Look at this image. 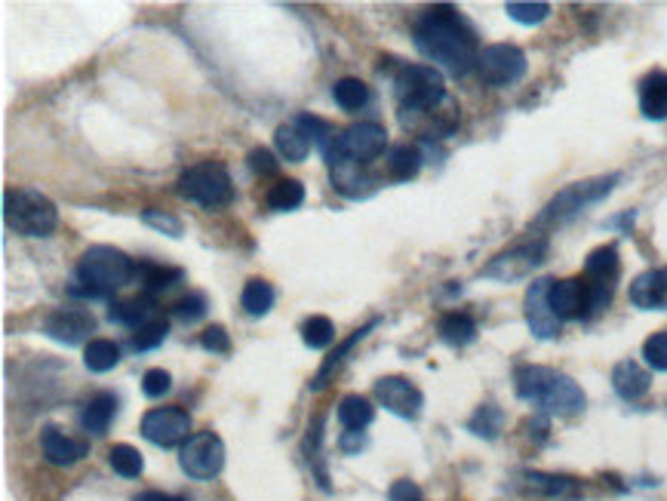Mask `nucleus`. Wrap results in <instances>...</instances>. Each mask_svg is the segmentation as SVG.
<instances>
[{
	"instance_id": "nucleus-10",
	"label": "nucleus",
	"mask_w": 667,
	"mask_h": 501,
	"mask_svg": "<svg viewBox=\"0 0 667 501\" xmlns=\"http://www.w3.org/2000/svg\"><path fill=\"white\" fill-rule=\"evenodd\" d=\"M477 74L489 87H514L526 74V53L514 44H492L480 53Z\"/></svg>"
},
{
	"instance_id": "nucleus-26",
	"label": "nucleus",
	"mask_w": 667,
	"mask_h": 501,
	"mask_svg": "<svg viewBox=\"0 0 667 501\" xmlns=\"http://www.w3.org/2000/svg\"><path fill=\"white\" fill-rule=\"evenodd\" d=\"M375 323H379V320H369L366 326L354 329V332H351V339H348V342H342V345H339L336 351H332V354H329V357L323 360L320 372L314 375V382H311V388H314V391H320V388H326V385H329V379H332V375H336V369H339V366L345 363V357H348V354L354 351V345H357V342H363V339L369 336V329H372Z\"/></svg>"
},
{
	"instance_id": "nucleus-19",
	"label": "nucleus",
	"mask_w": 667,
	"mask_h": 501,
	"mask_svg": "<svg viewBox=\"0 0 667 501\" xmlns=\"http://www.w3.org/2000/svg\"><path fill=\"white\" fill-rule=\"evenodd\" d=\"M40 449H44L47 462L59 465V468L77 465L83 455H90V443L87 440H74L65 431H59L56 425L44 428V434H40Z\"/></svg>"
},
{
	"instance_id": "nucleus-43",
	"label": "nucleus",
	"mask_w": 667,
	"mask_h": 501,
	"mask_svg": "<svg viewBox=\"0 0 667 501\" xmlns=\"http://www.w3.org/2000/svg\"><path fill=\"white\" fill-rule=\"evenodd\" d=\"M173 314L182 323H197L206 314V296H203V292H191V296H185V299H179L173 305Z\"/></svg>"
},
{
	"instance_id": "nucleus-24",
	"label": "nucleus",
	"mask_w": 667,
	"mask_h": 501,
	"mask_svg": "<svg viewBox=\"0 0 667 501\" xmlns=\"http://www.w3.org/2000/svg\"><path fill=\"white\" fill-rule=\"evenodd\" d=\"M523 489L545 495V498H581V486L572 477H560V474H538L529 471L523 474Z\"/></svg>"
},
{
	"instance_id": "nucleus-36",
	"label": "nucleus",
	"mask_w": 667,
	"mask_h": 501,
	"mask_svg": "<svg viewBox=\"0 0 667 501\" xmlns=\"http://www.w3.org/2000/svg\"><path fill=\"white\" fill-rule=\"evenodd\" d=\"M108 462H111V468H114L120 477H127V480L139 477V474H142V468H145V462H142V452H139L136 446H130V443H117V446H111V452H108Z\"/></svg>"
},
{
	"instance_id": "nucleus-14",
	"label": "nucleus",
	"mask_w": 667,
	"mask_h": 501,
	"mask_svg": "<svg viewBox=\"0 0 667 501\" xmlns=\"http://www.w3.org/2000/svg\"><path fill=\"white\" fill-rule=\"evenodd\" d=\"M551 286H554V280H548V277H541V280H535L529 289H526V323H529V329H532V336L535 339H557L560 336V326H563V320L554 314V308H551Z\"/></svg>"
},
{
	"instance_id": "nucleus-22",
	"label": "nucleus",
	"mask_w": 667,
	"mask_h": 501,
	"mask_svg": "<svg viewBox=\"0 0 667 501\" xmlns=\"http://www.w3.org/2000/svg\"><path fill=\"white\" fill-rule=\"evenodd\" d=\"M640 111L649 120H667V71H652L640 80Z\"/></svg>"
},
{
	"instance_id": "nucleus-39",
	"label": "nucleus",
	"mask_w": 667,
	"mask_h": 501,
	"mask_svg": "<svg viewBox=\"0 0 667 501\" xmlns=\"http://www.w3.org/2000/svg\"><path fill=\"white\" fill-rule=\"evenodd\" d=\"M296 123L308 133V139H311L314 148H320L323 154H329L332 142H336V133H332V127H329L326 120H320V117H314V114H299Z\"/></svg>"
},
{
	"instance_id": "nucleus-8",
	"label": "nucleus",
	"mask_w": 667,
	"mask_h": 501,
	"mask_svg": "<svg viewBox=\"0 0 667 501\" xmlns=\"http://www.w3.org/2000/svg\"><path fill=\"white\" fill-rule=\"evenodd\" d=\"M621 176H600V179H588V182H575L569 188H563L541 216L535 219V228H554V225H563L569 219H575L578 213H585L591 203H600L606 194H612L615 182Z\"/></svg>"
},
{
	"instance_id": "nucleus-9",
	"label": "nucleus",
	"mask_w": 667,
	"mask_h": 501,
	"mask_svg": "<svg viewBox=\"0 0 667 501\" xmlns=\"http://www.w3.org/2000/svg\"><path fill=\"white\" fill-rule=\"evenodd\" d=\"M179 465L191 480H213L225 468V443L213 431L191 434L182 443Z\"/></svg>"
},
{
	"instance_id": "nucleus-42",
	"label": "nucleus",
	"mask_w": 667,
	"mask_h": 501,
	"mask_svg": "<svg viewBox=\"0 0 667 501\" xmlns=\"http://www.w3.org/2000/svg\"><path fill=\"white\" fill-rule=\"evenodd\" d=\"M643 360H646L655 372H667V332H655V336L646 339V345H643Z\"/></svg>"
},
{
	"instance_id": "nucleus-23",
	"label": "nucleus",
	"mask_w": 667,
	"mask_h": 501,
	"mask_svg": "<svg viewBox=\"0 0 667 501\" xmlns=\"http://www.w3.org/2000/svg\"><path fill=\"white\" fill-rule=\"evenodd\" d=\"M114 412H117V397L111 391H99L96 397L87 400V406H83L80 425H83V431L102 437L108 431V425L114 422Z\"/></svg>"
},
{
	"instance_id": "nucleus-41",
	"label": "nucleus",
	"mask_w": 667,
	"mask_h": 501,
	"mask_svg": "<svg viewBox=\"0 0 667 501\" xmlns=\"http://www.w3.org/2000/svg\"><path fill=\"white\" fill-rule=\"evenodd\" d=\"M166 332H170V323L166 320H154V323H148V326H142L139 332H133V351H151V348H157L163 339H166Z\"/></svg>"
},
{
	"instance_id": "nucleus-15",
	"label": "nucleus",
	"mask_w": 667,
	"mask_h": 501,
	"mask_svg": "<svg viewBox=\"0 0 667 501\" xmlns=\"http://www.w3.org/2000/svg\"><path fill=\"white\" fill-rule=\"evenodd\" d=\"M375 397L385 409H391L400 419H419L422 412V391L415 388L403 375H385V379L375 382Z\"/></svg>"
},
{
	"instance_id": "nucleus-1",
	"label": "nucleus",
	"mask_w": 667,
	"mask_h": 501,
	"mask_svg": "<svg viewBox=\"0 0 667 501\" xmlns=\"http://www.w3.org/2000/svg\"><path fill=\"white\" fill-rule=\"evenodd\" d=\"M412 40H415V50L428 62H434L437 71L443 68L452 77H462L471 68H477V59L483 53L477 47L474 28L449 4L425 10L412 28Z\"/></svg>"
},
{
	"instance_id": "nucleus-48",
	"label": "nucleus",
	"mask_w": 667,
	"mask_h": 501,
	"mask_svg": "<svg viewBox=\"0 0 667 501\" xmlns=\"http://www.w3.org/2000/svg\"><path fill=\"white\" fill-rule=\"evenodd\" d=\"M388 498H391V501H425L422 489L415 486L412 480H397V483H391Z\"/></svg>"
},
{
	"instance_id": "nucleus-51",
	"label": "nucleus",
	"mask_w": 667,
	"mask_h": 501,
	"mask_svg": "<svg viewBox=\"0 0 667 501\" xmlns=\"http://www.w3.org/2000/svg\"><path fill=\"white\" fill-rule=\"evenodd\" d=\"M664 271V308H667V268H661Z\"/></svg>"
},
{
	"instance_id": "nucleus-12",
	"label": "nucleus",
	"mask_w": 667,
	"mask_h": 501,
	"mask_svg": "<svg viewBox=\"0 0 667 501\" xmlns=\"http://www.w3.org/2000/svg\"><path fill=\"white\" fill-rule=\"evenodd\" d=\"M545 253H548V243L545 240H529V243H520L514 249H508V253L495 256L483 274L492 277V280H502V283H514L526 274H532V268H538L541 262H545Z\"/></svg>"
},
{
	"instance_id": "nucleus-3",
	"label": "nucleus",
	"mask_w": 667,
	"mask_h": 501,
	"mask_svg": "<svg viewBox=\"0 0 667 501\" xmlns=\"http://www.w3.org/2000/svg\"><path fill=\"white\" fill-rule=\"evenodd\" d=\"M517 394L551 415H575L585 409V391L569 375L548 366H520L514 375Z\"/></svg>"
},
{
	"instance_id": "nucleus-4",
	"label": "nucleus",
	"mask_w": 667,
	"mask_h": 501,
	"mask_svg": "<svg viewBox=\"0 0 667 501\" xmlns=\"http://www.w3.org/2000/svg\"><path fill=\"white\" fill-rule=\"evenodd\" d=\"M4 222L22 237H47L59 225L56 203L34 188H10L4 194Z\"/></svg>"
},
{
	"instance_id": "nucleus-40",
	"label": "nucleus",
	"mask_w": 667,
	"mask_h": 501,
	"mask_svg": "<svg viewBox=\"0 0 667 501\" xmlns=\"http://www.w3.org/2000/svg\"><path fill=\"white\" fill-rule=\"evenodd\" d=\"M505 13L514 19V22H523V25H538L551 16V7L548 4H523V0H511L505 4Z\"/></svg>"
},
{
	"instance_id": "nucleus-50",
	"label": "nucleus",
	"mask_w": 667,
	"mask_h": 501,
	"mask_svg": "<svg viewBox=\"0 0 667 501\" xmlns=\"http://www.w3.org/2000/svg\"><path fill=\"white\" fill-rule=\"evenodd\" d=\"M342 449H345V452L363 449V431H348V434L342 437Z\"/></svg>"
},
{
	"instance_id": "nucleus-5",
	"label": "nucleus",
	"mask_w": 667,
	"mask_h": 501,
	"mask_svg": "<svg viewBox=\"0 0 667 501\" xmlns=\"http://www.w3.org/2000/svg\"><path fill=\"white\" fill-rule=\"evenodd\" d=\"M179 194L203 210H222L234 200V182L228 176V170L216 160H203L194 163L179 176Z\"/></svg>"
},
{
	"instance_id": "nucleus-7",
	"label": "nucleus",
	"mask_w": 667,
	"mask_h": 501,
	"mask_svg": "<svg viewBox=\"0 0 667 501\" xmlns=\"http://www.w3.org/2000/svg\"><path fill=\"white\" fill-rule=\"evenodd\" d=\"M394 93L400 114H419L440 105L449 93L443 87V74L434 65H406L394 80Z\"/></svg>"
},
{
	"instance_id": "nucleus-38",
	"label": "nucleus",
	"mask_w": 667,
	"mask_h": 501,
	"mask_svg": "<svg viewBox=\"0 0 667 501\" xmlns=\"http://www.w3.org/2000/svg\"><path fill=\"white\" fill-rule=\"evenodd\" d=\"M502 425H505V412L498 409L495 403L480 406V409L474 412V419L468 422V428H471L474 434L486 437V440H495V437H498V431H502Z\"/></svg>"
},
{
	"instance_id": "nucleus-11",
	"label": "nucleus",
	"mask_w": 667,
	"mask_h": 501,
	"mask_svg": "<svg viewBox=\"0 0 667 501\" xmlns=\"http://www.w3.org/2000/svg\"><path fill=\"white\" fill-rule=\"evenodd\" d=\"M615 280H618V249L600 246L585 262V283L591 292V314H600L609 308L615 296Z\"/></svg>"
},
{
	"instance_id": "nucleus-21",
	"label": "nucleus",
	"mask_w": 667,
	"mask_h": 501,
	"mask_svg": "<svg viewBox=\"0 0 667 501\" xmlns=\"http://www.w3.org/2000/svg\"><path fill=\"white\" fill-rule=\"evenodd\" d=\"M108 317H111L114 323L130 326L133 332H139L142 326L160 320V317H157V305H154L151 296H133V299H127V302H114L111 311H108Z\"/></svg>"
},
{
	"instance_id": "nucleus-13",
	"label": "nucleus",
	"mask_w": 667,
	"mask_h": 501,
	"mask_svg": "<svg viewBox=\"0 0 667 501\" xmlns=\"http://www.w3.org/2000/svg\"><path fill=\"white\" fill-rule=\"evenodd\" d=\"M188 431H191V415L179 406H157L145 412L142 419V437L154 446H176L191 437Z\"/></svg>"
},
{
	"instance_id": "nucleus-27",
	"label": "nucleus",
	"mask_w": 667,
	"mask_h": 501,
	"mask_svg": "<svg viewBox=\"0 0 667 501\" xmlns=\"http://www.w3.org/2000/svg\"><path fill=\"white\" fill-rule=\"evenodd\" d=\"M385 170H388V179H391V182H409V179H415V176H419V170H422V151L415 148V145H394L391 154H388Z\"/></svg>"
},
{
	"instance_id": "nucleus-28",
	"label": "nucleus",
	"mask_w": 667,
	"mask_h": 501,
	"mask_svg": "<svg viewBox=\"0 0 667 501\" xmlns=\"http://www.w3.org/2000/svg\"><path fill=\"white\" fill-rule=\"evenodd\" d=\"M274 142H277L280 157L293 160V163L305 160V157H308V151L314 148V145H311V139H308V133L299 127V123H283V127H277Z\"/></svg>"
},
{
	"instance_id": "nucleus-30",
	"label": "nucleus",
	"mask_w": 667,
	"mask_h": 501,
	"mask_svg": "<svg viewBox=\"0 0 667 501\" xmlns=\"http://www.w3.org/2000/svg\"><path fill=\"white\" fill-rule=\"evenodd\" d=\"M440 339L452 348H465L477 339V323L468 314H446L437 326Z\"/></svg>"
},
{
	"instance_id": "nucleus-34",
	"label": "nucleus",
	"mask_w": 667,
	"mask_h": 501,
	"mask_svg": "<svg viewBox=\"0 0 667 501\" xmlns=\"http://www.w3.org/2000/svg\"><path fill=\"white\" fill-rule=\"evenodd\" d=\"M332 99H336L342 111H360L369 102V87L360 77H342L336 80V87H332Z\"/></svg>"
},
{
	"instance_id": "nucleus-44",
	"label": "nucleus",
	"mask_w": 667,
	"mask_h": 501,
	"mask_svg": "<svg viewBox=\"0 0 667 501\" xmlns=\"http://www.w3.org/2000/svg\"><path fill=\"white\" fill-rule=\"evenodd\" d=\"M170 388H173V375L166 372V369H148V372H145V379H142L145 397L157 400V397H163Z\"/></svg>"
},
{
	"instance_id": "nucleus-49",
	"label": "nucleus",
	"mask_w": 667,
	"mask_h": 501,
	"mask_svg": "<svg viewBox=\"0 0 667 501\" xmlns=\"http://www.w3.org/2000/svg\"><path fill=\"white\" fill-rule=\"evenodd\" d=\"M133 501H185V498H179V495H170V492H157V489H148V492L136 495Z\"/></svg>"
},
{
	"instance_id": "nucleus-31",
	"label": "nucleus",
	"mask_w": 667,
	"mask_h": 501,
	"mask_svg": "<svg viewBox=\"0 0 667 501\" xmlns=\"http://www.w3.org/2000/svg\"><path fill=\"white\" fill-rule=\"evenodd\" d=\"M336 412H339L342 428H348V431H363V428L372 425V419H375L372 403H369L366 397H360V394H348V397H342V403H339Z\"/></svg>"
},
{
	"instance_id": "nucleus-29",
	"label": "nucleus",
	"mask_w": 667,
	"mask_h": 501,
	"mask_svg": "<svg viewBox=\"0 0 667 501\" xmlns=\"http://www.w3.org/2000/svg\"><path fill=\"white\" fill-rule=\"evenodd\" d=\"M240 305L249 317H265L274 308V286L262 277L246 280V286L240 292Z\"/></svg>"
},
{
	"instance_id": "nucleus-6",
	"label": "nucleus",
	"mask_w": 667,
	"mask_h": 501,
	"mask_svg": "<svg viewBox=\"0 0 667 501\" xmlns=\"http://www.w3.org/2000/svg\"><path fill=\"white\" fill-rule=\"evenodd\" d=\"M385 145H388V133L382 123H372V120L354 123V127L342 130L336 142H332L326 154L329 170H339V166H366L375 157L385 154Z\"/></svg>"
},
{
	"instance_id": "nucleus-16",
	"label": "nucleus",
	"mask_w": 667,
	"mask_h": 501,
	"mask_svg": "<svg viewBox=\"0 0 667 501\" xmlns=\"http://www.w3.org/2000/svg\"><path fill=\"white\" fill-rule=\"evenodd\" d=\"M403 127L422 133L425 139H446L458 130V102L452 96H446L440 105L419 111V114H400Z\"/></svg>"
},
{
	"instance_id": "nucleus-46",
	"label": "nucleus",
	"mask_w": 667,
	"mask_h": 501,
	"mask_svg": "<svg viewBox=\"0 0 667 501\" xmlns=\"http://www.w3.org/2000/svg\"><path fill=\"white\" fill-rule=\"evenodd\" d=\"M200 345H203L206 351H213V354H228V351H231V339H228L225 326H210V329H203Z\"/></svg>"
},
{
	"instance_id": "nucleus-17",
	"label": "nucleus",
	"mask_w": 667,
	"mask_h": 501,
	"mask_svg": "<svg viewBox=\"0 0 667 501\" xmlns=\"http://www.w3.org/2000/svg\"><path fill=\"white\" fill-rule=\"evenodd\" d=\"M551 308L560 320H581L591 314V292L585 277L554 280L551 286Z\"/></svg>"
},
{
	"instance_id": "nucleus-20",
	"label": "nucleus",
	"mask_w": 667,
	"mask_h": 501,
	"mask_svg": "<svg viewBox=\"0 0 667 501\" xmlns=\"http://www.w3.org/2000/svg\"><path fill=\"white\" fill-rule=\"evenodd\" d=\"M649 385H652L649 372H646L637 360H621V363L612 369V388H615V394H618L621 400L634 403V400L646 397Z\"/></svg>"
},
{
	"instance_id": "nucleus-25",
	"label": "nucleus",
	"mask_w": 667,
	"mask_h": 501,
	"mask_svg": "<svg viewBox=\"0 0 667 501\" xmlns=\"http://www.w3.org/2000/svg\"><path fill=\"white\" fill-rule=\"evenodd\" d=\"M631 302L643 311H658L664 308V271L652 268L643 271L634 283H631Z\"/></svg>"
},
{
	"instance_id": "nucleus-33",
	"label": "nucleus",
	"mask_w": 667,
	"mask_h": 501,
	"mask_svg": "<svg viewBox=\"0 0 667 501\" xmlns=\"http://www.w3.org/2000/svg\"><path fill=\"white\" fill-rule=\"evenodd\" d=\"M139 274H142V286H145V296H157V292H166V289H173L176 283H182V271L179 268H166V265H151V262H145V265H139L136 268Z\"/></svg>"
},
{
	"instance_id": "nucleus-32",
	"label": "nucleus",
	"mask_w": 667,
	"mask_h": 501,
	"mask_svg": "<svg viewBox=\"0 0 667 501\" xmlns=\"http://www.w3.org/2000/svg\"><path fill=\"white\" fill-rule=\"evenodd\" d=\"M305 203V185L299 179H280L268 191V206L274 213H293Z\"/></svg>"
},
{
	"instance_id": "nucleus-2",
	"label": "nucleus",
	"mask_w": 667,
	"mask_h": 501,
	"mask_svg": "<svg viewBox=\"0 0 667 501\" xmlns=\"http://www.w3.org/2000/svg\"><path fill=\"white\" fill-rule=\"evenodd\" d=\"M136 274V265L127 253L114 246H90L80 256L68 292L77 299H108L120 286H127Z\"/></svg>"
},
{
	"instance_id": "nucleus-47",
	"label": "nucleus",
	"mask_w": 667,
	"mask_h": 501,
	"mask_svg": "<svg viewBox=\"0 0 667 501\" xmlns=\"http://www.w3.org/2000/svg\"><path fill=\"white\" fill-rule=\"evenodd\" d=\"M249 170L256 176H271V173H277V160L268 148H256V151H249Z\"/></svg>"
},
{
	"instance_id": "nucleus-37",
	"label": "nucleus",
	"mask_w": 667,
	"mask_h": 501,
	"mask_svg": "<svg viewBox=\"0 0 667 501\" xmlns=\"http://www.w3.org/2000/svg\"><path fill=\"white\" fill-rule=\"evenodd\" d=\"M332 339H336V326H332L329 317L314 314V317H308V320L302 323V342H305L308 348L320 351V348L332 345Z\"/></svg>"
},
{
	"instance_id": "nucleus-45",
	"label": "nucleus",
	"mask_w": 667,
	"mask_h": 501,
	"mask_svg": "<svg viewBox=\"0 0 667 501\" xmlns=\"http://www.w3.org/2000/svg\"><path fill=\"white\" fill-rule=\"evenodd\" d=\"M142 222L145 225H154L157 231L170 234V237H182V222L170 213H160V210H145L142 213Z\"/></svg>"
},
{
	"instance_id": "nucleus-35",
	"label": "nucleus",
	"mask_w": 667,
	"mask_h": 501,
	"mask_svg": "<svg viewBox=\"0 0 667 501\" xmlns=\"http://www.w3.org/2000/svg\"><path fill=\"white\" fill-rule=\"evenodd\" d=\"M83 363L90 372H108L120 363V348L111 339H93L83 351Z\"/></svg>"
},
{
	"instance_id": "nucleus-18",
	"label": "nucleus",
	"mask_w": 667,
	"mask_h": 501,
	"mask_svg": "<svg viewBox=\"0 0 667 501\" xmlns=\"http://www.w3.org/2000/svg\"><path fill=\"white\" fill-rule=\"evenodd\" d=\"M93 329H96V320H93L90 311H83V308H56L44 323L47 336L62 342V345H80Z\"/></svg>"
}]
</instances>
